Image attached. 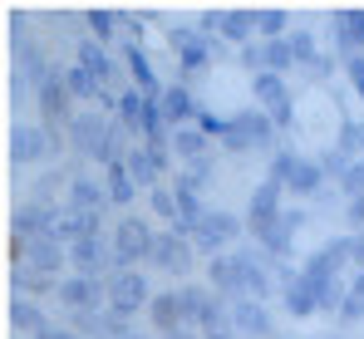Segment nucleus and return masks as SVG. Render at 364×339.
<instances>
[{
	"instance_id": "de8ad7c7",
	"label": "nucleus",
	"mask_w": 364,
	"mask_h": 339,
	"mask_svg": "<svg viewBox=\"0 0 364 339\" xmlns=\"http://www.w3.org/2000/svg\"><path fill=\"white\" fill-rule=\"evenodd\" d=\"M276 339H286V335H276Z\"/></svg>"
},
{
	"instance_id": "20e7f679",
	"label": "nucleus",
	"mask_w": 364,
	"mask_h": 339,
	"mask_svg": "<svg viewBox=\"0 0 364 339\" xmlns=\"http://www.w3.org/2000/svg\"><path fill=\"white\" fill-rule=\"evenodd\" d=\"M109 241H114V256H119V266H148L153 261V246H158V226L148 222V217H119L114 231H109Z\"/></svg>"
},
{
	"instance_id": "1a4fd4ad",
	"label": "nucleus",
	"mask_w": 364,
	"mask_h": 339,
	"mask_svg": "<svg viewBox=\"0 0 364 339\" xmlns=\"http://www.w3.org/2000/svg\"><path fill=\"white\" fill-rule=\"evenodd\" d=\"M271 177H276L281 187H291L296 197H315V192L325 187V177H330V172L320 168V158H305V153L281 148V153L271 158Z\"/></svg>"
},
{
	"instance_id": "a19ab883",
	"label": "nucleus",
	"mask_w": 364,
	"mask_h": 339,
	"mask_svg": "<svg viewBox=\"0 0 364 339\" xmlns=\"http://www.w3.org/2000/svg\"><path fill=\"white\" fill-rule=\"evenodd\" d=\"M345 74H350V84H355V94H360V99H364V55L345 59Z\"/></svg>"
},
{
	"instance_id": "dca6fc26",
	"label": "nucleus",
	"mask_w": 364,
	"mask_h": 339,
	"mask_svg": "<svg viewBox=\"0 0 364 339\" xmlns=\"http://www.w3.org/2000/svg\"><path fill=\"white\" fill-rule=\"evenodd\" d=\"M251 99H256V109L266 113L276 128L291 123V89H286V74H251Z\"/></svg>"
},
{
	"instance_id": "ddd939ff",
	"label": "nucleus",
	"mask_w": 364,
	"mask_h": 339,
	"mask_svg": "<svg viewBox=\"0 0 364 339\" xmlns=\"http://www.w3.org/2000/svg\"><path fill=\"white\" fill-rule=\"evenodd\" d=\"M148 266H153V271H168V276H178V281H182V276L197 266V246H192V236H182V231H173V226H163Z\"/></svg>"
},
{
	"instance_id": "cd10ccee",
	"label": "nucleus",
	"mask_w": 364,
	"mask_h": 339,
	"mask_svg": "<svg viewBox=\"0 0 364 339\" xmlns=\"http://www.w3.org/2000/svg\"><path fill=\"white\" fill-rule=\"evenodd\" d=\"M5 315H10L15 339H40L45 330H55V325H50V315H45V305H40V300H25V295H15Z\"/></svg>"
},
{
	"instance_id": "423d86ee",
	"label": "nucleus",
	"mask_w": 364,
	"mask_h": 339,
	"mask_svg": "<svg viewBox=\"0 0 364 339\" xmlns=\"http://www.w3.org/2000/svg\"><path fill=\"white\" fill-rule=\"evenodd\" d=\"M246 222L242 217H232V212H222V207H212L197 231H192V246H197V256H207V261H217V256H232V246L242 241Z\"/></svg>"
},
{
	"instance_id": "37998d69",
	"label": "nucleus",
	"mask_w": 364,
	"mask_h": 339,
	"mask_svg": "<svg viewBox=\"0 0 364 339\" xmlns=\"http://www.w3.org/2000/svg\"><path fill=\"white\" fill-rule=\"evenodd\" d=\"M355 266H364V231H355Z\"/></svg>"
},
{
	"instance_id": "58836bf2",
	"label": "nucleus",
	"mask_w": 364,
	"mask_h": 339,
	"mask_svg": "<svg viewBox=\"0 0 364 339\" xmlns=\"http://www.w3.org/2000/svg\"><path fill=\"white\" fill-rule=\"evenodd\" d=\"M148 202H153V212H158L168 226L178 222V192H173V187H153V192H148Z\"/></svg>"
},
{
	"instance_id": "f257e3e1",
	"label": "nucleus",
	"mask_w": 364,
	"mask_h": 339,
	"mask_svg": "<svg viewBox=\"0 0 364 339\" xmlns=\"http://www.w3.org/2000/svg\"><path fill=\"white\" fill-rule=\"evenodd\" d=\"M69 148L79 153V158H94L99 168H114V163H123L128 153H133V138L123 133V123L114 118V113L104 109H79V118L69 123Z\"/></svg>"
},
{
	"instance_id": "4c0bfd02",
	"label": "nucleus",
	"mask_w": 364,
	"mask_h": 339,
	"mask_svg": "<svg viewBox=\"0 0 364 339\" xmlns=\"http://www.w3.org/2000/svg\"><path fill=\"white\" fill-rule=\"evenodd\" d=\"M69 192V187H74V177H64V172H45V177H40V182H35V197H30V202H40V207H55V192Z\"/></svg>"
},
{
	"instance_id": "aec40b11",
	"label": "nucleus",
	"mask_w": 364,
	"mask_h": 339,
	"mask_svg": "<svg viewBox=\"0 0 364 339\" xmlns=\"http://www.w3.org/2000/svg\"><path fill=\"white\" fill-rule=\"evenodd\" d=\"M330 40H335L340 59L364 55V10H360V5H340V10H330Z\"/></svg>"
},
{
	"instance_id": "5701e85b",
	"label": "nucleus",
	"mask_w": 364,
	"mask_h": 339,
	"mask_svg": "<svg viewBox=\"0 0 364 339\" xmlns=\"http://www.w3.org/2000/svg\"><path fill=\"white\" fill-rule=\"evenodd\" d=\"M305 222V212H286V217H276L271 226H261V231H251V241L281 266L286 256H291V246H296V226Z\"/></svg>"
},
{
	"instance_id": "c9c22d12",
	"label": "nucleus",
	"mask_w": 364,
	"mask_h": 339,
	"mask_svg": "<svg viewBox=\"0 0 364 339\" xmlns=\"http://www.w3.org/2000/svg\"><path fill=\"white\" fill-rule=\"evenodd\" d=\"M286 20L281 5H256V40H286Z\"/></svg>"
},
{
	"instance_id": "72a5a7b5",
	"label": "nucleus",
	"mask_w": 364,
	"mask_h": 339,
	"mask_svg": "<svg viewBox=\"0 0 364 339\" xmlns=\"http://www.w3.org/2000/svg\"><path fill=\"white\" fill-rule=\"evenodd\" d=\"M123 20H128L123 10H104V5H99V10H84V25L94 30V40H99V45H109L114 35H123Z\"/></svg>"
},
{
	"instance_id": "7c9ffc66",
	"label": "nucleus",
	"mask_w": 364,
	"mask_h": 339,
	"mask_svg": "<svg viewBox=\"0 0 364 339\" xmlns=\"http://www.w3.org/2000/svg\"><path fill=\"white\" fill-rule=\"evenodd\" d=\"M173 158L178 163H202V158H212V138L197 128V123H187V128H173Z\"/></svg>"
},
{
	"instance_id": "0eeeda50",
	"label": "nucleus",
	"mask_w": 364,
	"mask_h": 339,
	"mask_svg": "<svg viewBox=\"0 0 364 339\" xmlns=\"http://www.w3.org/2000/svg\"><path fill=\"white\" fill-rule=\"evenodd\" d=\"M222 148H227V153H266V148H276V123H271L261 109L232 113V118H227Z\"/></svg>"
},
{
	"instance_id": "2eb2a0df",
	"label": "nucleus",
	"mask_w": 364,
	"mask_h": 339,
	"mask_svg": "<svg viewBox=\"0 0 364 339\" xmlns=\"http://www.w3.org/2000/svg\"><path fill=\"white\" fill-rule=\"evenodd\" d=\"M60 207H40V202H20L15 217H10V231L15 236H30V241H60Z\"/></svg>"
},
{
	"instance_id": "4468645a",
	"label": "nucleus",
	"mask_w": 364,
	"mask_h": 339,
	"mask_svg": "<svg viewBox=\"0 0 364 339\" xmlns=\"http://www.w3.org/2000/svg\"><path fill=\"white\" fill-rule=\"evenodd\" d=\"M55 153V133L45 123H15L10 128V163L15 168H30V163H45Z\"/></svg>"
},
{
	"instance_id": "79ce46f5",
	"label": "nucleus",
	"mask_w": 364,
	"mask_h": 339,
	"mask_svg": "<svg viewBox=\"0 0 364 339\" xmlns=\"http://www.w3.org/2000/svg\"><path fill=\"white\" fill-rule=\"evenodd\" d=\"M345 217H350V226H355V231H364V197H355V202L345 207Z\"/></svg>"
},
{
	"instance_id": "7ed1b4c3",
	"label": "nucleus",
	"mask_w": 364,
	"mask_h": 339,
	"mask_svg": "<svg viewBox=\"0 0 364 339\" xmlns=\"http://www.w3.org/2000/svg\"><path fill=\"white\" fill-rule=\"evenodd\" d=\"M182 300H187L192 330L202 339H237V330H232V300H222L212 285H182Z\"/></svg>"
},
{
	"instance_id": "c85d7f7f",
	"label": "nucleus",
	"mask_w": 364,
	"mask_h": 339,
	"mask_svg": "<svg viewBox=\"0 0 364 339\" xmlns=\"http://www.w3.org/2000/svg\"><path fill=\"white\" fill-rule=\"evenodd\" d=\"M286 40H291V59H296V69H310L315 79L335 74V59L320 55V45H315V35H310V30H291Z\"/></svg>"
},
{
	"instance_id": "4be33fe9",
	"label": "nucleus",
	"mask_w": 364,
	"mask_h": 339,
	"mask_svg": "<svg viewBox=\"0 0 364 339\" xmlns=\"http://www.w3.org/2000/svg\"><path fill=\"white\" fill-rule=\"evenodd\" d=\"M74 64H84V69H89V74H94V79H99L109 94H123V89H119V74H123L119 59L109 55V45H99L94 35H84V40H79V50H74Z\"/></svg>"
},
{
	"instance_id": "bb28decb",
	"label": "nucleus",
	"mask_w": 364,
	"mask_h": 339,
	"mask_svg": "<svg viewBox=\"0 0 364 339\" xmlns=\"http://www.w3.org/2000/svg\"><path fill=\"white\" fill-rule=\"evenodd\" d=\"M355 261V236H335V241H325L310 261H305L301 271H310V276H330V281H340V271Z\"/></svg>"
},
{
	"instance_id": "39448f33",
	"label": "nucleus",
	"mask_w": 364,
	"mask_h": 339,
	"mask_svg": "<svg viewBox=\"0 0 364 339\" xmlns=\"http://www.w3.org/2000/svg\"><path fill=\"white\" fill-rule=\"evenodd\" d=\"M64 266H69V246H60V241H30V236L10 231V271H40V276L64 281L60 276Z\"/></svg>"
},
{
	"instance_id": "f03ea898",
	"label": "nucleus",
	"mask_w": 364,
	"mask_h": 339,
	"mask_svg": "<svg viewBox=\"0 0 364 339\" xmlns=\"http://www.w3.org/2000/svg\"><path fill=\"white\" fill-rule=\"evenodd\" d=\"M123 123V133L133 138V143H143V148H163V143H173V128L163 123V104L158 99H148V94H138L133 84L119 94V113H114Z\"/></svg>"
},
{
	"instance_id": "b1692460",
	"label": "nucleus",
	"mask_w": 364,
	"mask_h": 339,
	"mask_svg": "<svg viewBox=\"0 0 364 339\" xmlns=\"http://www.w3.org/2000/svg\"><path fill=\"white\" fill-rule=\"evenodd\" d=\"M119 55H123V74L133 79V89H138V94H148V99H163V94H168V84H158V69H153V59H148L143 45L123 40Z\"/></svg>"
},
{
	"instance_id": "393cba45",
	"label": "nucleus",
	"mask_w": 364,
	"mask_h": 339,
	"mask_svg": "<svg viewBox=\"0 0 364 339\" xmlns=\"http://www.w3.org/2000/svg\"><path fill=\"white\" fill-rule=\"evenodd\" d=\"M276 217H286V187L276 182V177H266L256 192H251V207H246V226L251 231H261V226H271Z\"/></svg>"
},
{
	"instance_id": "473e14b6",
	"label": "nucleus",
	"mask_w": 364,
	"mask_h": 339,
	"mask_svg": "<svg viewBox=\"0 0 364 339\" xmlns=\"http://www.w3.org/2000/svg\"><path fill=\"white\" fill-rule=\"evenodd\" d=\"M104 187H109V202H114V207H133V197L143 192V187L133 182L128 163H114V168H104Z\"/></svg>"
},
{
	"instance_id": "c03bdc74",
	"label": "nucleus",
	"mask_w": 364,
	"mask_h": 339,
	"mask_svg": "<svg viewBox=\"0 0 364 339\" xmlns=\"http://www.w3.org/2000/svg\"><path fill=\"white\" fill-rule=\"evenodd\" d=\"M40 339H79V335H74V330H45Z\"/></svg>"
},
{
	"instance_id": "9b49d317",
	"label": "nucleus",
	"mask_w": 364,
	"mask_h": 339,
	"mask_svg": "<svg viewBox=\"0 0 364 339\" xmlns=\"http://www.w3.org/2000/svg\"><path fill=\"white\" fill-rule=\"evenodd\" d=\"M168 45L178 55V69H187V74H197V69H207L217 59V40L202 25H173L168 30Z\"/></svg>"
},
{
	"instance_id": "a878e982",
	"label": "nucleus",
	"mask_w": 364,
	"mask_h": 339,
	"mask_svg": "<svg viewBox=\"0 0 364 339\" xmlns=\"http://www.w3.org/2000/svg\"><path fill=\"white\" fill-rule=\"evenodd\" d=\"M232 330L237 339H276V320L261 300H232Z\"/></svg>"
},
{
	"instance_id": "f3484780",
	"label": "nucleus",
	"mask_w": 364,
	"mask_h": 339,
	"mask_svg": "<svg viewBox=\"0 0 364 339\" xmlns=\"http://www.w3.org/2000/svg\"><path fill=\"white\" fill-rule=\"evenodd\" d=\"M202 30H207V35L217 30L222 40H237L246 50V45L256 40V5H251V10H246V5H237V10H222V5H217V10L202 15Z\"/></svg>"
},
{
	"instance_id": "49530a36",
	"label": "nucleus",
	"mask_w": 364,
	"mask_h": 339,
	"mask_svg": "<svg viewBox=\"0 0 364 339\" xmlns=\"http://www.w3.org/2000/svg\"><path fill=\"white\" fill-rule=\"evenodd\" d=\"M360 138H364V118H360Z\"/></svg>"
},
{
	"instance_id": "6ab92c4d",
	"label": "nucleus",
	"mask_w": 364,
	"mask_h": 339,
	"mask_svg": "<svg viewBox=\"0 0 364 339\" xmlns=\"http://www.w3.org/2000/svg\"><path fill=\"white\" fill-rule=\"evenodd\" d=\"M148 320H153L158 339H173V335H182V330H192V315H187V300H182V290H163V295H153V305H148Z\"/></svg>"
},
{
	"instance_id": "412c9836",
	"label": "nucleus",
	"mask_w": 364,
	"mask_h": 339,
	"mask_svg": "<svg viewBox=\"0 0 364 339\" xmlns=\"http://www.w3.org/2000/svg\"><path fill=\"white\" fill-rule=\"evenodd\" d=\"M109 207H114V202H109L104 177H74V187L64 192V212H74V217H99V222H104Z\"/></svg>"
},
{
	"instance_id": "6e6552de",
	"label": "nucleus",
	"mask_w": 364,
	"mask_h": 339,
	"mask_svg": "<svg viewBox=\"0 0 364 339\" xmlns=\"http://www.w3.org/2000/svg\"><path fill=\"white\" fill-rule=\"evenodd\" d=\"M35 104H40V123H45L50 133H69V123L79 118V113H74V94H69V79H64L60 64H55V69L40 79Z\"/></svg>"
},
{
	"instance_id": "ea45409f",
	"label": "nucleus",
	"mask_w": 364,
	"mask_h": 339,
	"mask_svg": "<svg viewBox=\"0 0 364 339\" xmlns=\"http://www.w3.org/2000/svg\"><path fill=\"white\" fill-rule=\"evenodd\" d=\"M340 192H345L350 202H355V197H364V158H360L350 172H345V177H340Z\"/></svg>"
},
{
	"instance_id": "a18cd8bd",
	"label": "nucleus",
	"mask_w": 364,
	"mask_h": 339,
	"mask_svg": "<svg viewBox=\"0 0 364 339\" xmlns=\"http://www.w3.org/2000/svg\"><path fill=\"white\" fill-rule=\"evenodd\" d=\"M173 339H202V335H197V330H182V335H173Z\"/></svg>"
},
{
	"instance_id": "f8f14e48",
	"label": "nucleus",
	"mask_w": 364,
	"mask_h": 339,
	"mask_svg": "<svg viewBox=\"0 0 364 339\" xmlns=\"http://www.w3.org/2000/svg\"><path fill=\"white\" fill-rule=\"evenodd\" d=\"M55 300H60L69 315H94V310H109V281H94V276H64L60 290H55Z\"/></svg>"
},
{
	"instance_id": "a211bd4d",
	"label": "nucleus",
	"mask_w": 364,
	"mask_h": 339,
	"mask_svg": "<svg viewBox=\"0 0 364 339\" xmlns=\"http://www.w3.org/2000/svg\"><path fill=\"white\" fill-rule=\"evenodd\" d=\"M232 256H237V271H242V300H261V305H266V300H271V266H276V261H271L261 246H256V251L242 246V251H232Z\"/></svg>"
},
{
	"instance_id": "f704fd0d",
	"label": "nucleus",
	"mask_w": 364,
	"mask_h": 339,
	"mask_svg": "<svg viewBox=\"0 0 364 339\" xmlns=\"http://www.w3.org/2000/svg\"><path fill=\"white\" fill-rule=\"evenodd\" d=\"M10 285H15V295H25V300H35V295H55V290H60L55 276H40V271H10Z\"/></svg>"
},
{
	"instance_id": "c756f323",
	"label": "nucleus",
	"mask_w": 364,
	"mask_h": 339,
	"mask_svg": "<svg viewBox=\"0 0 364 339\" xmlns=\"http://www.w3.org/2000/svg\"><path fill=\"white\" fill-rule=\"evenodd\" d=\"M158 104H163V123H168V128H187V123L202 118V104L192 99L187 84H168V94H163Z\"/></svg>"
},
{
	"instance_id": "e433bc0d",
	"label": "nucleus",
	"mask_w": 364,
	"mask_h": 339,
	"mask_svg": "<svg viewBox=\"0 0 364 339\" xmlns=\"http://www.w3.org/2000/svg\"><path fill=\"white\" fill-rule=\"evenodd\" d=\"M335 315H340V325H360L364 320V271L350 281V295H345V305H340Z\"/></svg>"
},
{
	"instance_id": "2f4dec72",
	"label": "nucleus",
	"mask_w": 364,
	"mask_h": 339,
	"mask_svg": "<svg viewBox=\"0 0 364 339\" xmlns=\"http://www.w3.org/2000/svg\"><path fill=\"white\" fill-rule=\"evenodd\" d=\"M207 285L222 295V300H242V271H237V256H217L207 266Z\"/></svg>"
},
{
	"instance_id": "9d476101",
	"label": "nucleus",
	"mask_w": 364,
	"mask_h": 339,
	"mask_svg": "<svg viewBox=\"0 0 364 339\" xmlns=\"http://www.w3.org/2000/svg\"><path fill=\"white\" fill-rule=\"evenodd\" d=\"M148 305H153L148 276H143L138 266H119V271L109 276V310H114V315H123V320H133L138 310L148 315Z\"/></svg>"
}]
</instances>
